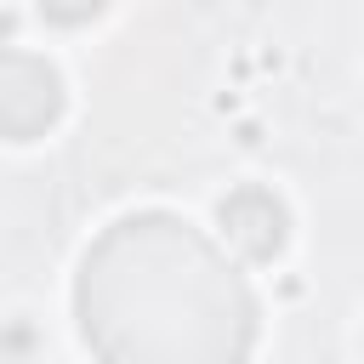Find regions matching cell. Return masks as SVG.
I'll list each match as a JSON object with an SVG mask.
<instances>
[{
  "label": "cell",
  "instance_id": "6da1fadb",
  "mask_svg": "<svg viewBox=\"0 0 364 364\" xmlns=\"http://www.w3.org/2000/svg\"><path fill=\"white\" fill-rule=\"evenodd\" d=\"M74 318L97 364H245L256 301L182 216H119L80 262Z\"/></svg>",
  "mask_w": 364,
  "mask_h": 364
},
{
  "label": "cell",
  "instance_id": "7a4b0ae2",
  "mask_svg": "<svg viewBox=\"0 0 364 364\" xmlns=\"http://www.w3.org/2000/svg\"><path fill=\"white\" fill-rule=\"evenodd\" d=\"M63 108V91H57V74L28 57V51H6L0 57V136H40Z\"/></svg>",
  "mask_w": 364,
  "mask_h": 364
}]
</instances>
